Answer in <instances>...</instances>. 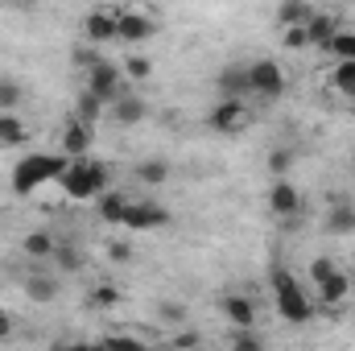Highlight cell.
Instances as JSON below:
<instances>
[{
  "instance_id": "cell-24",
  "label": "cell",
  "mask_w": 355,
  "mask_h": 351,
  "mask_svg": "<svg viewBox=\"0 0 355 351\" xmlns=\"http://www.w3.org/2000/svg\"><path fill=\"white\" fill-rule=\"evenodd\" d=\"M331 79H335V91H343L347 99H355V62H339Z\"/></svg>"
},
{
  "instance_id": "cell-12",
  "label": "cell",
  "mask_w": 355,
  "mask_h": 351,
  "mask_svg": "<svg viewBox=\"0 0 355 351\" xmlns=\"http://www.w3.org/2000/svg\"><path fill=\"white\" fill-rule=\"evenodd\" d=\"M223 314H227V323H232L236 331H252V327H257V306H252V298H244V293H227V298H223Z\"/></svg>"
},
{
  "instance_id": "cell-26",
  "label": "cell",
  "mask_w": 355,
  "mask_h": 351,
  "mask_svg": "<svg viewBox=\"0 0 355 351\" xmlns=\"http://www.w3.org/2000/svg\"><path fill=\"white\" fill-rule=\"evenodd\" d=\"M17 103H21V83H12V79H0V116H8Z\"/></svg>"
},
{
  "instance_id": "cell-6",
  "label": "cell",
  "mask_w": 355,
  "mask_h": 351,
  "mask_svg": "<svg viewBox=\"0 0 355 351\" xmlns=\"http://www.w3.org/2000/svg\"><path fill=\"white\" fill-rule=\"evenodd\" d=\"M166 223H170V211L162 203H153V198H137L128 207V215H124V228H132V232H157Z\"/></svg>"
},
{
  "instance_id": "cell-27",
  "label": "cell",
  "mask_w": 355,
  "mask_h": 351,
  "mask_svg": "<svg viewBox=\"0 0 355 351\" xmlns=\"http://www.w3.org/2000/svg\"><path fill=\"white\" fill-rule=\"evenodd\" d=\"M124 75H128V79H149V75H153V62H149L145 54H128V58H124Z\"/></svg>"
},
{
  "instance_id": "cell-1",
  "label": "cell",
  "mask_w": 355,
  "mask_h": 351,
  "mask_svg": "<svg viewBox=\"0 0 355 351\" xmlns=\"http://www.w3.org/2000/svg\"><path fill=\"white\" fill-rule=\"evenodd\" d=\"M67 157L62 153H29V157H21L17 166H12V194H21V198H29L37 186H46V182H54V178L67 174Z\"/></svg>"
},
{
  "instance_id": "cell-8",
  "label": "cell",
  "mask_w": 355,
  "mask_h": 351,
  "mask_svg": "<svg viewBox=\"0 0 355 351\" xmlns=\"http://www.w3.org/2000/svg\"><path fill=\"white\" fill-rule=\"evenodd\" d=\"M215 87H219V99L244 103V95H252V83H248V67H240V62H227V67L219 71Z\"/></svg>"
},
{
  "instance_id": "cell-33",
  "label": "cell",
  "mask_w": 355,
  "mask_h": 351,
  "mask_svg": "<svg viewBox=\"0 0 355 351\" xmlns=\"http://www.w3.org/2000/svg\"><path fill=\"white\" fill-rule=\"evenodd\" d=\"M54 261H58V268H62V273H75V268L83 264V257H79L75 248H58V252H54Z\"/></svg>"
},
{
  "instance_id": "cell-22",
  "label": "cell",
  "mask_w": 355,
  "mask_h": 351,
  "mask_svg": "<svg viewBox=\"0 0 355 351\" xmlns=\"http://www.w3.org/2000/svg\"><path fill=\"white\" fill-rule=\"evenodd\" d=\"M25 137H29V128H25V120H21L17 112L0 116V145H21Z\"/></svg>"
},
{
  "instance_id": "cell-15",
  "label": "cell",
  "mask_w": 355,
  "mask_h": 351,
  "mask_svg": "<svg viewBox=\"0 0 355 351\" xmlns=\"http://www.w3.org/2000/svg\"><path fill=\"white\" fill-rule=\"evenodd\" d=\"M128 207H132V198H128L124 190H107V194H99V219H103V223H124Z\"/></svg>"
},
{
  "instance_id": "cell-40",
  "label": "cell",
  "mask_w": 355,
  "mask_h": 351,
  "mask_svg": "<svg viewBox=\"0 0 355 351\" xmlns=\"http://www.w3.org/2000/svg\"><path fill=\"white\" fill-rule=\"evenodd\" d=\"M145 351H162V348H145Z\"/></svg>"
},
{
  "instance_id": "cell-18",
  "label": "cell",
  "mask_w": 355,
  "mask_h": 351,
  "mask_svg": "<svg viewBox=\"0 0 355 351\" xmlns=\"http://www.w3.org/2000/svg\"><path fill=\"white\" fill-rule=\"evenodd\" d=\"M318 298H322L327 306H343V302L352 298V277H347V273H335V277H327V281L318 285Z\"/></svg>"
},
{
  "instance_id": "cell-36",
  "label": "cell",
  "mask_w": 355,
  "mask_h": 351,
  "mask_svg": "<svg viewBox=\"0 0 355 351\" xmlns=\"http://www.w3.org/2000/svg\"><path fill=\"white\" fill-rule=\"evenodd\" d=\"M285 46H289V50H302V46H310L306 29H285Z\"/></svg>"
},
{
  "instance_id": "cell-17",
  "label": "cell",
  "mask_w": 355,
  "mask_h": 351,
  "mask_svg": "<svg viewBox=\"0 0 355 351\" xmlns=\"http://www.w3.org/2000/svg\"><path fill=\"white\" fill-rule=\"evenodd\" d=\"M339 29H343L339 17H331V12H314V21L306 25V37H310V46H327Z\"/></svg>"
},
{
  "instance_id": "cell-38",
  "label": "cell",
  "mask_w": 355,
  "mask_h": 351,
  "mask_svg": "<svg viewBox=\"0 0 355 351\" xmlns=\"http://www.w3.org/2000/svg\"><path fill=\"white\" fill-rule=\"evenodd\" d=\"M8 335H12V314L0 310V339H8Z\"/></svg>"
},
{
  "instance_id": "cell-5",
  "label": "cell",
  "mask_w": 355,
  "mask_h": 351,
  "mask_svg": "<svg viewBox=\"0 0 355 351\" xmlns=\"http://www.w3.org/2000/svg\"><path fill=\"white\" fill-rule=\"evenodd\" d=\"M248 83H252V95L277 99L285 91V71L272 58H257V62H248Z\"/></svg>"
},
{
  "instance_id": "cell-21",
  "label": "cell",
  "mask_w": 355,
  "mask_h": 351,
  "mask_svg": "<svg viewBox=\"0 0 355 351\" xmlns=\"http://www.w3.org/2000/svg\"><path fill=\"white\" fill-rule=\"evenodd\" d=\"M327 232H331V236L355 232V207H347V203H335V207L327 211Z\"/></svg>"
},
{
  "instance_id": "cell-34",
  "label": "cell",
  "mask_w": 355,
  "mask_h": 351,
  "mask_svg": "<svg viewBox=\"0 0 355 351\" xmlns=\"http://www.w3.org/2000/svg\"><path fill=\"white\" fill-rule=\"evenodd\" d=\"M162 323H170V327L186 323V306L182 302H162Z\"/></svg>"
},
{
  "instance_id": "cell-37",
  "label": "cell",
  "mask_w": 355,
  "mask_h": 351,
  "mask_svg": "<svg viewBox=\"0 0 355 351\" xmlns=\"http://www.w3.org/2000/svg\"><path fill=\"white\" fill-rule=\"evenodd\" d=\"M107 257L112 261H128V244H107Z\"/></svg>"
},
{
  "instance_id": "cell-4",
  "label": "cell",
  "mask_w": 355,
  "mask_h": 351,
  "mask_svg": "<svg viewBox=\"0 0 355 351\" xmlns=\"http://www.w3.org/2000/svg\"><path fill=\"white\" fill-rule=\"evenodd\" d=\"M87 91L99 99V103H107V108H112V103L124 95V71H120V67H112L107 58H99V62L87 71Z\"/></svg>"
},
{
  "instance_id": "cell-39",
  "label": "cell",
  "mask_w": 355,
  "mask_h": 351,
  "mask_svg": "<svg viewBox=\"0 0 355 351\" xmlns=\"http://www.w3.org/2000/svg\"><path fill=\"white\" fill-rule=\"evenodd\" d=\"M58 351H95V343H67V348H58Z\"/></svg>"
},
{
  "instance_id": "cell-23",
  "label": "cell",
  "mask_w": 355,
  "mask_h": 351,
  "mask_svg": "<svg viewBox=\"0 0 355 351\" xmlns=\"http://www.w3.org/2000/svg\"><path fill=\"white\" fill-rule=\"evenodd\" d=\"M166 178H170V166H166V162H157V157L137 166V182H145V186H162Z\"/></svg>"
},
{
  "instance_id": "cell-25",
  "label": "cell",
  "mask_w": 355,
  "mask_h": 351,
  "mask_svg": "<svg viewBox=\"0 0 355 351\" xmlns=\"http://www.w3.org/2000/svg\"><path fill=\"white\" fill-rule=\"evenodd\" d=\"M116 302H120V289H116V285H107V281H103V285H95V289H91V306H95V310H112Z\"/></svg>"
},
{
  "instance_id": "cell-2",
  "label": "cell",
  "mask_w": 355,
  "mask_h": 351,
  "mask_svg": "<svg viewBox=\"0 0 355 351\" xmlns=\"http://www.w3.org/2000/svg\"><path fill=\"white\" fill-rule=\"evenodd\" d=\"M268 281H272V298H277V314L285 318V323H293V327H302V323H310L314 318V302L306 298V289L293 281V273L289 268H277L272 264V273H268Z\"/></svg>"
},
{
  "instance_id": "cell-16",
  "label": "cell",
  "mask_w": 355,
  "mask_h": 351,
  "mask_svg": "<svg viewBox=\"0 0 355 351\" xmlns=\"http://www.w3.org/2000/svg\"><path fill=\"white\" fill-rule=\"evenodd\" d=\"M112 120L124 124V128L141 124V120H145V99H137V95H120V99L112 103Z\"/></svg>"
},
{
  "instance_id": "cell-3",
  "label": "cell",
  "mask_w": 355,
  "mask_h": 351,
  "mask_svg": "<svg viewBox=\"0 0 355 351\" xmlns=\"http://www.w3.org/2000/svg\"><path fill=\"white\" fill-rule=\"evenodd\" d=\"M67 198H95V194H107V166L103 162H91V157H79L67 166V174L58 178Z\"/></svg>"
},
{
  "instance_id": "cell-19",
  "label": "cell",
  "mask_w": 355,
  "mask_h": 351,
  "mask_svg": "<svg viewBox=\"0 0 355 351\" xmlns=\"http://www.w3.org/2000/svg\"><path fill=\"white\" fill-rule=\"evenodd\" d=\"M21 248H25V257H33V261H50V257L58 252V244H54L50 232H29Z\"/></svg>"
},
{
  "instance_id": "cell-29",
  "label": "cell",
  "mask_w": 355,
  "mask_h": 351,
  "mask_svg": "<svg viewBox=\"0 0 355 351\" xmlns=\"http://www.w3.org/2000/svg\"><path fill=\"white\" fill-rule=\"evenodd\" d=\"M232 351H265V343L257 339V331H236L232 335Z\"/></svg>"
},
{
  "instance_id": "cell-14",
  "label": "cell",
  "mask_w": 355,
  "mask_h": 351,
  "mask_svg": "<svg viewBox=\"0 0 355 351\" xmlns=\"http://www.w3.org/2000/svg\"><path fill=\"white\" fill-rule=\"evenodd\" d=\"M314 4H302V0H289V4H281L277 8V25H285V29H306L310 21H314Z\"/></svg>"
},
{
  "instance_id": "cell-35",
  "label": "cell",
  "mask_w": 355,
  "mask_h": 351,
  "mask_svg": "<svg viewBox=\"0 0 355 351\" xmlns=\"http://www.w3.org/2000/svg\"><path fill=\"white\" fill-rule=\"evenodd\" d=\"M170 348L174 351H194L198 348V335H194V331H178L174 339H170Z\"/></svg>"
},
{
  "instance_id": "cell-9",
  "label": "cell",
  "mask_w": 355,
  "mask_h": 351,
  "mask_svg": "<svg viewBox=\"0 0 355 351\" xmlns=\"http://www.w3.org/2000/svg\"><path fill=\"white\" fill-rule=\"evenodd\" d=\"M211 128L215 132H240V128H248V108L232 103V99H219L211 108Z\"/></svg>"
},
{
  "instance_id": "cell-28",
  "label": "cell",
  "mask_w": 355,
  "mask_h": 351,
  "mask_svg": "<svg viewBox=\"0 0 355 351\" xmlns=\"http://www.w3.org/2000/svg\"><path fill=\"white\" fill-rule=\"evenodd\" d=\"M99 112H103V103H99L91 91H83V95H79V116H75V120H83V124H95V120H99Z\"/></svg>"
},
{
  "instance_id": "cell-31",
  "label": "cell",
  "mask_w": 355,
  "mask_h": 351,
  "mask_svg": "<svg viewBox=\"0 0 355 351\" xmlns=\"http://www.w3.org/2000/svg\"><path fill=\"white\" fill-rule=\"evenodd\" d=\"M335 273H339V268H335L331 257H318V261L310 264V281H314V285H322V281H327V277H335Z\"/></svg>"
},
{
  "instance_id": "cell-20",
  "label": "cell",
  "mask_w": 355,
  "mask_h": 351,
  "mask_svg": "<svg viewBox=\"0 0 355 351\" xmlns=\"http://www.w3.org/2000/svg\"><path fill=\"white\" fill-rule=\"evenodd\" d=\"M25 293H29L33 302H54V298H58V281L46 277V273H33V277H25Z\"/></svg>"
},
{
  "instance_id": "cell-30",
  "label": "cell",
  "mask_w": 355,
  "mask_h": 351,
  "mask_svg": "<svg viewBox=\"0 0 355 351\" xmlns=\"http://www.w3.org/2000/svg\"><path fill=\"white\" fill-rule=\"evenodd\" d=\"M103 348H107V351H145V343H141V339H132V335H107V339H103Z\"/></svg>"
},
{
  "instance_id": "cell-32",
  "label": "cell",
  "mask_w": 355,
  "mask_h": 351,
  "mask_svg": "<svg viewBox=\"0 0 355 351\" xmlns=\"http://www.w3.org/2000/svg\"><path fill=\"white\" fill-rule=\"evenodd\" d=\"M289 166H293V153H289V149H272V153H268V170H272V178H281Z\"/></svg>"
},
{
  "instance_id": "cell-13",
  "label": "cell",
  "mask_w": 355,
  "mask_h": 351,
  "mask_svg": "<svg viewBox=\"0 0 355 351\" xmlns=\"http://www.w3.org/2000/svg\"><path fill=\"white\" fill-rule=\"evenodd\" d=\"M87 149H91V124L71 120V124H67V132H62V157L79 162V157H87Z\"/></svg>"
},
{
  "instance_id": "cell-10",
  "label": "cell",
  "mask_w": 355,
  "mask_h": 351,
  "mask_svg": "<svg viewBox=\"0 0 355 351\" xmlns=\"http://www.w3.org/2000/svg\"><path fill=\"white\" fill-rule=\"evenodd\" d=\"M268 211H272L277 219H293V215L302 211V194H297L285 178H277V182L268 186Z\"/></svg>"
},
{
  "instance_id": "cell-7",
  "label": "cell",
  "mask_w": 355,
  "mask_h": 351,
  "mask_svg": "<svg viewBox=\"0 0 355 351\" xmlns=\"http://www.w3.org/2000/svg\"><path fill=\"white\" fill-rule=\"evenodd\" d=\"M116 29H120V42H149L157 25H153V17H149V12L116 8Z\"/></svg>"
},
{
  "instance_id": "cell-11",
  "label": "cell",
  "mask_w": 355,
  "mask_h": 351,
  "mask_svg": "<svg viewBox=\"0 0 355 351\" xmlns=\"http://www.w3.org/2000/svg\"><path fill=\"white\" fill-rule=\"evenodd\" d=\"M83 33H87V42H95V46L116 42V37H120V29H116V8H95V12H87Z\"/></svg>"
}]
</instances>
